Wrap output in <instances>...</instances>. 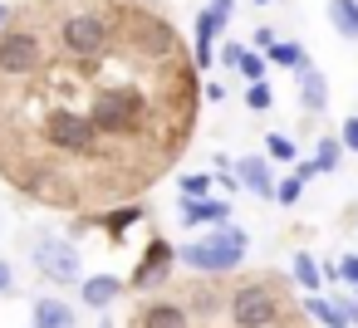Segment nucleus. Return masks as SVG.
Here are the masks:
<instances>
[{
	"mask_svg": "<svg viewBox=\"0 0 358 328\" xmlns=\"http://www.w3.org/2000/svg\"><path fill=\"white\" fill-rule=\"evenodd\" d=\"M50 64V40L40 25H30L25 15H10L6 35H0V84H25Z\"/></svg>",
	"mask_w": 358,
	"mask_h": 328,
	"instance_id": "1",
	"label": "nucleus"
},
{
	"mask_svg": "<svg viewBox=\"0 0 358 328\" xmlns=\"http://www.w3.org/2000/svg\"><path fill=\"white\" fill-rule=\"evenodd\" d=\"M338 133H343L338 142H343L348 152H358V118H343V128H338Z\"/></svg>",
	"mask_w": 358,
	"mask_h": 328,
	"instance_id": "22",
	"label": "nucleus"
},
{
	"mask_svg": "<svg viewBox=\"0 0 358 328\" xmlns=\"http://www.w3.org/2000/svg\"><path fill=\"white\" fill-rule=\"evenodd\" d=\"M338 313H343V323H348V328H358V299H343V304H338Z\"/></svg>",
	"mask_w": 358,
	"mask_h": 328,
	"instance_id": "24",
	"label": "nucleus"
},
{
	"mask_svg": "<svg viewBox=\"0 0 358 328\" xmlns=\"http://www.w3.org/2000/svg\"><path fill=\"white\" fill-rule=\"evenodd\" d=\"M201 94H206V103H226V89H221V84H206Z\"/></svg>",
	"mask_w": 358,
	"mask_h": 328,
	"instance_id": "26",
	"label": "nucleus"
},
{
	"mask_svg": "<svg viewBox=\"0 0 358 328\" xmlns=\"http://www.w3.org/2000/svg\"><path fill=\"white\" fill-rule=\"evenodd\" d=\"M270 64H280V69H309V59H304V45H294V40H275L270 45V54H265Z\"/></svg>",
	"mask_w": 358,
	"mask_h": 328,
	"instance_id": "14",
	"label": "nucleus"
},
{
	"mask_svg": "<svg viewBox=\"0 0 358 328\" xmlns=\"http://www.w3.org/2000/svg\"><path fill=\"white\" fill-rule=\"evenodd\" d=\"M270 103H275L270 84H245V108H250V113H265Z\"/></svg>",
	"mask_w": 358,
	"mask_h": 328,
	"instance_id": "20",
	"label": "nucleus"
},
{
	"mask_svg": "<svg viewBox=\"0 0 358 328\" xmlns=\"http://www.w3.org/2000/svg\"><path fill=\"white\" fill-rule=\"evenodd\" d=\"M172 260H177V250H172L167 240H152V245H148V260H143V269L133 274V284H152L157 274H167V264H172Z\"/></svg>",
	"mask_w": 358,
	"mask_h": 328,
	"instance_id": "12",
	"label": "nucleus"
},
{
	"mask_svg": "<svg viewBox=\"0 0 358 328\" xmlns=\"http://www.w3.org/2000/svg\"><path fill=\"white\" fill-rule=\"evenodd\" d=\"M294 279H299V289L319 294V260H314L309 250H299V255H294Z\"/></svg>",
	"mask_w": 358,
	"mask_h": 328,
	"instance_id": "16",
	"label": "nucleus"
},
{
	"mask_svg": "<svg viewBox=\"0 0 358 328\" xmlns=\"http://www.w3.org/2000/svg\"><path fill=\"white\" fill-rule=\"evenodd\" d=\"M221 64H226V69H236L245 84H265V59H260L250 45H241V40L221 50Z\"/></svg>",
	"mask_w": 358,
	"mask_h": 328,
	"instance_id": "6",
	"label": "nucleus"
},
{
	"mask_svg": "<svg viewBox=\"0 0 358 328\" xmlns=\"http://www.w3.org/2000/svg\"><path fill=\"white\" fill-rule=\"evenodd\" d=\"M338 279L358 284V255H343V260H338Z\"/></svg>",
	"mask_w": 358,
	"mask_h": 328,
	"instance_id": "23",
	"label": "nucleus"
},
{
	"mask_svg": "<svg viewBox=\"0 0 358 328\" xmlns=\"http://www.w3.org/2000/svg\"><path fill=\"white\" fill-rule=\"evenodd\" d=\"M329 103V79L319 69H299V108L304 113H324Z\"/></svg>",
	"mask_w": 358,
	"mask_h": 328,
	"instance_id": "11",
	"label": "nucleus"
},
{
	"mask_svg": "<svg viewBox=\"0 0 358 328\" xmlns=\"http://www.w3.org/2000/svg\"><path fill=\"white\" fill-rule=\"evenodd\" d=\"M353 294H358V284H353Z\"/></svg>",
	"mask_w": 358,
	"mask_h": 328,
	"instance_id": "31",
	"label": "nucleus"
},
{
	"mask_svg": "<svg viewBox=\"0 0 358 328\" xmlns=\"http://www.w3.org/2000/svg\"><path fill=\"white\" fill-rule=\"evenodd\" d=\"M182 196L187 201H206L211 196V172H187L182 177Z\"/></svg>",
	"mask_w": 358,
	"mask_h": 328,
	"instance_id": "18",
	"label": "nucleus"
},
{
	"mask_svg": "<svg viewBox=\"0 0 358 328\" xmlns=\"http://www.w3.org/2000/svg\"><path fill=\"white\" fill-rule=\"evenodd\" d=\"M255 6H265V0H255Z\"/></svg>",
	"mask_w": 358,
	"mask_h": 328,
	"instance_id": "30",
	"label": "nucleus"
},
{
	"mask_svg": "<svg viewBox=\"0 0 358 328\" xmlns=\"http://www.w3.org/2000/svg\"><path fill=\"white\" fill-rule=\"evenodd\" d=\"M177 216H182L187 230H196V225H226V221H231V206H226V201H211V196H206V201H187V196H182V211H177Z\"/></svg>",
	"mask_w": 358,
	"mask_h": 328,
	"instance_id": "7",
	"label": "nucleus"
},
{
	"mask_svg": "<svg viewBox=\"0 0 358 328\" xmlns=\"http://www.w3.org/2000/svg\"><path fill=\"white\" fill-rule=\"evenodd\" d=\"M338 157H343V142H338V137H324V142L314 147L309 162H314V172L324 177V172H338Z\"/></svg>",
	"mask_w": 358,
	"mask_h": 328,
	"instance_id": "15",
	"label": "nucleus"
},
{
	"mask_svg": "<svg viewBox=\"0 0 358 328\" xmlns=\"http://www.w3.org/2000/svg\"><path fill=\"white\" fill-rule=\"evenodd\" d=\"M304 308H309V318H319L324 328H348V323H343V313H338L329 299H319V294H309V299H304Z\"/></svg>",
	"mask_w": 358,
	"mask_h": 328,
	"instance_id": "17",
	"label": "nucleus"
},
{
	"mask_svg": "<svg viewBox=\"0 0 358 328\" xmlns=\"http://www.w3.org/2000/svg\"><path fill=\"white\" fill-rule=\"evenodd\" d=\"M275 289H285V279H275V274H255V279L236 284L231 289V323L236 328H275L280 308H285V299Z\"/></svg>",
	"mask_w": 358,
	"mask_h": 328,
	"instance_id": "3",
	"label": "nucleus"
},
{
	"mask_svg": "<svg viewBox=\"0 0 358 328\" xmlns=\"http://www.w3.org/2000/svg\"><path fill=\"white\" fill-rule=\"evenodd\" d=\"M10 15H15L10 6H0V35H6V25H10Z\"/></svg>",
	"mask_w": 358,
	"mask_h": 328,
	"instance_id": "28",
	"label": "nucleus"
},
{
	"mask_svg": "<svg viewBox=\"0 0 358 328\" xmlns=\"http://www.w3.org/2000/svg\"><path fill=\"white\" fill-rule=\"evenodd\" d=\"M329 25L343 40H358V0H329Z\"/></svg>",
	"mask_w": 358,
	"mask_h": 328,
	"instance_id": "13",
	"label": "nucleus"
},
{
	"mask_svg": "<svg viewBox=\"0 0 358 328\" xmlns=\"http://www.w3.org/2000/svg\"><path fill=\"white\" fill-rule=\"evenodd\" d=\"M299 191H304V181H299V177H285V181L275 186V196H280L285 206H294V201H299Z\"/></svg>",
	"mask_w": 358,
	"mask_h": 328,
	"instance_id": "21",
	"label": "nucleus"
},
{
	"mask_svg": "<svg viewBox=\"0 0 358 328\" xmlns=\"http://www.w3.org/2000/svg\"><path fill=\"white\" fill-rule=\"evenodd\" d=\"M30 260H35V269H40L45 279H55V284H74V279H79V250H74V240L45 235V240L30 250Z\"/></svg>",
	"mask_w": 358,
	"mask_h": 328,
	"instance_id": "4",
	"label": "nucleus"
},
{
	"mask_svg": "<svg viewBox=\"0 0 358 328\" xmlns=\"http://www.w3.org/2000/svg\"><path fill=\"white\" fill-rule=\"evenodd\" d=\"M133 328H192V313L177 299H148L133 313Z\"/></svg>",
	"mask_w": 358,
	"mask_h": 328,
	"instance_id": "5",
	"label": "nucleus"
},
{
	"mask_svg": "<svg viewBox=\"0 0 358 328\" xmlns=\"http://www.w3.org/2000/svg\"><path fill=\"white\" fill-rule=\"evenodd\" d=\"M99 328H118V323H113V318H103V323H99Z\"/></svg>",
	"mask_w": 358,
	"mask_h": 328,
	"instance_id": "29",
	"label": "nucleus"
},
{
	"mask_svg": "<svg viewBox=\"0 0 358 328\" xmlns=\"http://www.w3.org/2000/svg\"><path fill=\"white\" fill-rule=\"evenodd\" d=\"M236 181L245 186V191H255V196H275V181H270V162L265 157H241L236 162Z\"/></svg>",
	"mask_w": 358,
	"mask_h": 328,
	"instance_id": "9",
	"label": "nucleus"
},
{
	"mask_svg": "<svg viewBox=\"0 0 358 328\" xmlns=\"http://www.w3.org/2000/svg\"><path fill=\"white\" fill-rule=\"evenodd\" d=\"M211 10H221V15H231V10H236V0H211Z\"/></svg>",
	"mask_w": 358,
	"mask_h": 328,
	"instance_id": "27",
	"label": "nucleus"
},
{
	"mask_svg": "<svg viewBox=\"0 0 358 328\" xmlns=\"http://www.w3.org/2000/svg\"><path fill=\"white\" fill-rule=\"evenodd\" d=\"M10 289H15V269L0 260V294H10Z\"/></svg>",
	"mask_w": 358,
	"mask_h": 328,
	"instance_id": "25",
	"label": "nucleus"
},
{
	"mask_svg": "<svg viewBox=\"0 0 358 328\" xmlns=\"http://www.w3.org/2000/svg\"><path fill=\"white\" fill-rule=\"evenodd\" d=\"M265 157H270V162H294V137L265 133Z\"/></svg>",
	"mask_w": 358,
	"mask_h": 328,
	"instance_id": "19",
	"label": "nucleus"
},
{
	"mask_svg": "<svg viewBox=\"0 0 358 328\" xmlns=\"http://www.w3.org/2000/svg\"><path fill=\"white\" fill-rule=\"evenodd\" d=\"M123 279L118 274H89L84 284H79V299H84V308H108L113 299H123Z\"/></svg>",
	"mask_w": 358,
	"mask_h": 328,
	"instance_id": "8",
	"label": "nucleus"
},
{
	"mask_svg": "<svg viewBox=\"0 0 358 328\" xmlns=\"http://www.w3.org/2000/svg\"><path fill=\"white\" fill-rule=\"evenodd\" d=\"M30 318H35V328H79V318H74V308H69L64 299H55V294H45V299H35V308H30Z\"/></svg>",
	"mask_w": 358,
	"mask_h": 328,
	"instance_id": "10",
	"label": "nucleus"
},
{
	"mask_svg": "<svg viewBox=\"0 0 358 328\" xmlns=\"http://www.w3.org/2000/svg\"><path fill=\"white\" fill-rule=\"evenodd\" d=\"M245 250H250V235H245L241 225H221V230L201 235L196 245L177 250V260H182L187 269H196V274H226V269H236V264L245 260Z\"/></svg>",
	"mask_w": 358,
	"mask_h": 328,
	"instance_id": "2",
	"label": "nucleus"
}]
</instances>
